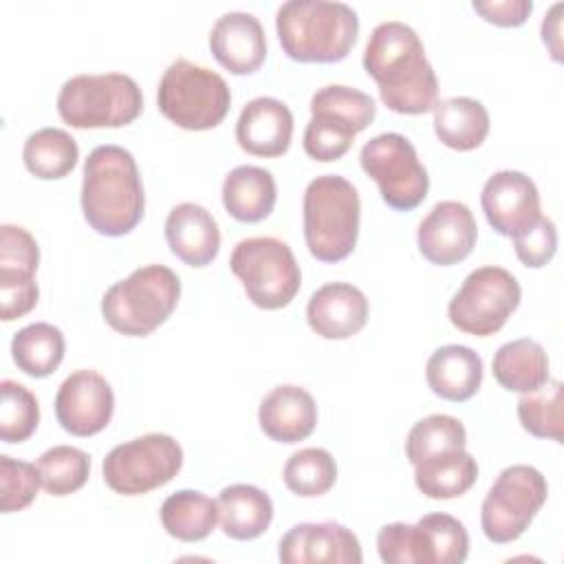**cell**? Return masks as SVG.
Wrapping results in <instances>:
<instances>
[{"mask_svg": "<svg viewBox=\"0 0 564 564\" xmlns=\"http://www.w3.org/2000/svg\"><path fill=\"white\" fill-rule=\"evenodd\" d=\"M364 68L392 112L423 115L438 99L436 73L419 33L405 22L388 20L372 29L364 48Z\"/></svg>", "mask_w": 564, "mask_h": 564, "instance_id": "cell-1", "label": "cell"}, {"mask_svg": "<svg viewBox=\"0 0 564 564\" xmlns=\"http://www.w3.org/2000/svg\"><path fill=\"white\" fill-rule=\"evenodd\" d=\"M145 194L134 156L121 145H97L84 161L82 212L101 236L130 234L143 218Z\"/></svg>", "mask_w": 564, "mask_h": 564, "instance_id": "cell-2", "label": "cell"}, {"mask_svg": "<svg viewBox=\"0 0 564 564\" xmlns=\"http://www.w3.org/2000/svg\"><path fill=\"white\" fill-rule=\"evenodd\" d=\"M275 31L291 59L333 64L355 46L359 18L346 2L286 0L275 13Z\"/></svg>", "mask_w": 564, "mask_h": 564, "instance_id": "cell-3", "label": "cell"}, {"mask_svg": "<svg viewBox=\"0 0 564 564\" xmlns=\"http://www.w3.org/2000/svg\"><path fill=\"white\" fill-rule=\"evenodd\" d=\"M359 194L355 185L339 174H322L304 189L302 218L304 240L319 262H339L348 258L359 236Z\"/></svg>", "mask_w": 564, "mask_h": 564, "instance_id": "cell-4", "label": "cell"}, {"mask_svg": "<svg viewBox=\"0 0 564 564\" xmlns=\"http://www.w3.org/2000/svg\"><path fill=\"white\" fill-rule=\"evenodd\" d=\"M178 297V275L165 264H145L106 289L101 313L112 330L145 337L174 313Z\"/></svg>", "mask_w": 564, "mask_h": 564, "instance_id": "cell-5", "label": "cell"}, {"mask_svg": "<svg viewBox=\"0 0 564 564\" xmlns=\"http://www.w3.org/2000/svg\"><path fill=\"white\" fill-rule=\"evenodd\" d=\"M141 110V88L123 73L75 75L62 84L57 95V112L62 121L79 130L121 128L132 123Z\"/></svg>", "mask_w": 564, "mask_h": 564, "instance_id": "cell-6", "label": "cell"}, {"mask_svg": "<svg viewBox=\"0 0 564 564\" xmlns=\"http://www.w3.org/2000/svg\"><path fill=\"white\" fill-rule=\"evenodd\" d=\"M156 104L161 115L178 128L209 130L227 117L231 93L216 70L178 57L163 70Z\"/></svg>", "mask_w": 564, "mask_h": 564, "instance_id": "cell-7", "label": "cell"}, {"mask_svg": "<svg viewBox=\"0 0 564 564\" xmlns=\"http://www.w3.org/2000/svg\"><path fill=\"white\" fill-rule=\"evenodd\" d=\"M377 115V104L364 90L330 84L311 97V121L304 130V152L322 163L341 159L355 134L366 130Z\"/></svg>", "mask_w": 564, "mask_h": 564, "instance_id": "cell-8", "label": "cell"}, {"mask_svg": "<svg viewBox=\"0 0 564 564\" xmlns=\"http://www.w3.org/2000/svg\"><path fill=\"white\" fill-rule=\"evenodd\" d=\"M229 269L242 282L247 297L264 311L291 304L302 284V271L291 247L273 236L240 240L229 256Z\"/></svg>", "mask_w": 564, "mask_h": 564, "instance_id": "cell-9", "label": "cell"}, {"mask_svg": "<svg viewBox=\"0 0 564 564\" xmlns=\"http://www.w3.org/2000/svg\"><path fill=\"white\" fill-rule=\"evenodd\" d=\"M183 467V447L176 438L150 432L115 445L104 463L106 485L121 496H141L170 482Z\"/></svg>", "mask_w": 564, "mask_h": 564, "instance_id": "cell-10", "label": "cell"}, {"mask_svg": "<svg viewBox=\"0 0 564 564\" xmlns=\"http://www.w3.org/2000/svg\"><path fill=\"white\" fill-rule=\"evenodd\" d=\"M549 485L531 465L505 467L480 507V527L494 544L518 540L546 502Z\"/></svg>", "mask_w": 564, "mask_h": 564, "instance_id": "cell-11", "label": "cell"}, {"mask_svg": "<svg viewBox=\"0 0 564 564\" xmlns=\"http://www.w3.org/2000/svg\"><path fill=\"white\" fill-rule=\"evenodd\" d=\"M522 289L513 273L502 267L474 269L454 293L447 306L449 322L476 337H489L498 333L509 315L518 308Z\"/></svg>", "mask_w": 564, "mask_h": 564, "instance_id": "cell-12", "label": "cell"}, {"mask_svg": "<svg viewBox=\"0 0 564 564\" xmlns=\"http://www.w3.org/2000/svg\"><path fill=\"white\" fill-rule=\"evenodd\" d=\"M361 170L375 178L383 203L397 212L419 207L430 189V176L410 139L399 132L372 137L359 152Z\"/></svg>", "mask_w": 564, "mask_h": 564, "instance_id": "cell-13", "label": "cell"}, {"mask_svg": "<svg viewBox=\"0 0 564 564\" xmlns=\"http://www.w3.org/2000/svg\"><path fill=\"white\" fill-rule=\"evenodd\" d=\"M115 412L110 383L97 370H75L57 388L55 416L73 436H93L101 432Z\"/></svg>", "mask_w": 564, "mask_h": 564, "instance_id": "cell-14", "label": "cell"}, {"mask_svg": "<svg viewBox=\"0 0 564 564\" xmlns=\"http://www.w3.org/2000/svg\"><path fill=\"white\" fill-rule=\"evenodd\" d=\"M480 205L494 231L507 238L520 236L542 216L535 183L518 170L491 174L482 185Z\"/></svg>", "mask_w": 564, "mask_h": 564, "instance_id": "cell-15", "label": "cell"}, {"mask_svg": "<svg viewBox=\"0 0 564 564\" xmlns=\"http://www.w3.org/2000/svg\"><path fill=\"white\" fill-rule=\"evenodd\" d=\"M476 238V218L460 200L436 203L416 229L421 256L438 267H449L465 260L471 253Z\"/></svg>", "mask_w": 564, "mask_h": 564, "instance_id": "cell-16", "label": "cell"}, {"mask_svg": "<svg viewBox=\"0 0 564 564\" xmlns=\"http://www.w3.org/2000/svg\"><path fill=\"white\" fill-rule=\"evenodd\" d=\"M284 564H361L364 553L357 535L339 522H300L291 527L278 549Z\"/></svg>", "mask_w": 564, "mask_h": 564, "instance_id": "cell-17", "label": "cell"}, {"mask_svg": "<svg viewBox=\"0 0 564 564\" xmlns=\"http://www.w3.org/2000/svg\"><path fill=\"white\" fill-rule=\"evenodd\" d=\"M209 48L216 62L229 73L251 75L267 57L264 29L253 13H223L209 31Z\"/></svg>", "mask_w": 564, "mask_h": 564, "instance_id": "cell-18", "label": "cell"}, {"mask_svg": "<svg viewBox=\"0 0 564 564\" xmlns=\"http://www.w3.org/2000/svg\"><path fill=\"white\" fill-rule=\"evenodd\" d=\"M306 322L324 339H348L366 326L368 300L355 284L328 282L311 295Z\"/></svg>", "mask_w": 564, "mask_h": 564, "instance_id": "cell-19", "label": "cell"}, {"mask_svg": "<svg viewBox=\"0 0 564 564\" xmlns=\"http://www.w3.org/2000/svg\"><path fill=\"white\" fill-rule=\"evenodd\" d=\"M293 137V112L275 97H256L245 104L236 121L238 145L253 156H282Z\"/></svg>", "mask_w": 564, "mask_h": 564, "instance_id": "cell-20", "label": "cell"}, {"mask_svg": "<svg viewBox=\"0 0 564 564\" xmlns=\"http://www.w3.org/2000/svg\"><path fill=\"white\" fill-rule=\"evenodd\" d=\"M260 430L278 443H300L315 430L317 405L308 390L284 383L275 386L258 408Z\"/></svg>", "mask_w": 564, "mask_h": 564, "instance_id": "cell-21", "label": "cell"}, {"mask_svg": "<svg viewBox=\"0 0 564 564\" xmlns=\"http://www.w3.org/2000/svg\"><path fill=\"white\" fill-rule=\"evenodd\" d=\"M170 251L189 267H207L220 249V229L212 212L196 203H181L165 218Z\"/></svg>", "mask_w": 564, "mask_h": 564, "instance_id": "cell-22", "label": "cell"}, {"mask_svg": "<svg viewBox=\"0 0 564 564\" xmlns=\"http://www.w3.org/2000/svg\"><path fill=\"white\" fill-rule=\"evenodd\" d=\"M430 390L445 401H467L482 383V359L476 350L463 344L436 348L425 364Z\"/></svg>", "mask_w": 564, "mask_h": 564, "instance_id": "cell-23", "label": "cell"}, {"mask_svg": "<svg viewBox=\"0 0 564 564\" xmlns=\"http://www.w3.org/2000/svg\"><path fill=\"white\" fill-rule=\"evenodd\" d=\"M223 205L240 223L264 220L278 198V185L269 170L258 165H238L223 181Z\"/></svg>", "mask_w": 564, "mask_h": 564, "instance_id": "cell-24", "label": "cell"}, {"mask_svg": "<svg viewBox=\"0 0 564 564\" xmlns=\"http://www.w3.org/2000/svg\"><path fill=\"white\" fill-rule=\"evenodd\" d=\"M220 529L231 540H256L273 520V502L256 485L236 482L218 494Z\"/></svg>", "mask_w": 564, "mask_h": 564, "instance_id": "cell-25", "label": "cell"}, {"mask_svg": "<svg viewBox=\"0 0 564 564\" xmlns=\"http://www.w3.org/2000/svg\"><path fill=\"white\" fill-rule=\"evenodd\" d=\"M478 478V463L467 449L432 454L414 465L416 489L432 500H449L467 494Z\"/></svg>", "mask_w": 564, "mask_h": 564, "instance_id": "cell-26", "label": "cell"}, {"mask_svg": "<svg viewBox=\"0 0 564 564\" xmlns=\"http://www.w3.org/2000/svg\"><path fill=\"white\" fill-rule=\"evenodd\" d=\"M494 379L509 392H533L549 381V357L535 339L520 337L502 344L491 359Z\"/></svg>", "mask_w": 564, "mask_h": 564, "instance_id": "cell-27", "label": "cell"}, {"mask_svg": "<svg viewBox=\"0 0 564 564\" xmlns=\"http://www.w3.org/2000/svg\"><path fill=\"white\" fill-rule=\"evenodd\" d=\"M434 132L452 150L478 148L489 134V112L471 97H449L434 104Z\"/></svg>", "mask_w": 564, "mask_h": 564, "instance_id": "cell-28", "label": "cell"}, {"mask_svg": "<svg viewBox=\"0 0 564 564\" xmlns=\"http://www.w3.org/2000/svg\"><path fill=\"white\" fill-rule=\"evenodd\" d=\"M159 516L167 535L181 542H200L218 522V505L203 491L181 489L163 500Z\"/></svg>", "mask_w": 564, "mask_h": 564, "instance_id": "cell-29", "label": "cell"}, {"mask_svg": "<svg viewBox=\"0 0 564 564\" xmlns=\"http://www.w3.org/2000/svg\"><path fill=\"white\" fill-rule=\"evenodd\" d=\"M64 333L48 322L29 324L20 328L11 339L13 364L18 366V370L35 379L55 372L64 359Z\"/></svg>", "mask_w": 564, "mask_h": 564, "instance_id": "cell-30", "label": "cell"}, {"mask_svg": "<svg viewBox=\"0 0 564 564\" xmlns=\"http://www.w3.org/2000/svg\"><path fill=\"white\" fill-rule=\"evenodd\" d=\"M26 170L44 181L64 178L79 159L77 141L62 128H40L31 132L22 148Z\"/></svg>", "mask_w": 564, "mask_h": 564, "instance_id": "cell-31", "label": "cell"}, {"mask_svg": "<svg viewBox=\"0 0 564 564\" xmlns=\"http://www.w3.org/2000/svg\"><path fill=\"white\" fill-rule=\"evenodd\" d=\"M518 419L522 427L538 436L562 443L564 425V386L560 379H553L546 388L524 392L518 399Z\"/></svg>", "mask_w": 564, "mask_h": 564, "instance_id": "cell-32", "label": "cell"}, {"mask_svg": "<svg viewBox=\"0 0 564 564\" xmlns=\"http://www.w3.org/2000/svg\"><path fill=\"white\" fill-rule=\"evenodd\" d=\"M284 485L302 498H315L330 491L337 480V465L328 449L304 447L289 456L284 471Z\"/></svg>", "mask_w": 564, "mask_h": 564, "instance_id": "cell-33", "label": "cell"}, {"mask_svg": "<svg viewBox=\"0 0 564 564\" xmlns=\"http://www.w3.org/2000/svg\"><path fill=\"white\" fill-rule=\"evenodd\" d=\"M35 467L46 494L68 496L86 485L90 474V456L73 445H55L37 458Z\"/></svg>", "mask_w": 564, "mask_h": 564, "instance_id": "cell-34", "label": "cell"}, {"mask_svg": "<svg viewBox=\"0 0 564 564\" xmlns=\"http://www.w3.org/2000/svg\"><path fill=\"white\" fill-rule=\"evenodd\" d=\"M467 432L465 425L449 414H430L416 421L405 436V456L412 465L419 460L447 452V449H465Z\"/></svg>", "mask_w": 564, "mask_h": 564, "instance_id": "cell-35", "label": "cell"}, {"mask_svg": "<svg viewBox=\"0 0 564 564\" xmlns=\"http://www.w3.org/2000/svg\"><path fill=\"white\" fill-rule=\"evenodd\" d=\"M2 405H0V436L4 443H22L31 438L40 423V403L35 394L13 381L2 379L0 383Z\"/></svg>", "mask_w": 564, "mask_h": 564, "instance_id": "cell-36", "label": "cell"}, {"mask_svg": "<svg viewBox=\"0 0 564 564\" xmlns=\"http://www.w3.org/2000/svg\"><path fill=\"white\" fill-rule=\"evenodd\" d=\"M377 551L386 564H434L432 544L421 522H390L377 533Z\"/></svg>", "mask_w": 564, "mask_h": 564, "instance_id": "cell-37", "label": "cell"}, {"mask_svg": "<svg viewBox=\"0 0 564 564\" xmlns=\"http://www.w3.org/2000/svg\"><path fill=\"white\" fill-rule=\"evenodd\" d=\"M40 471L35 465L26 460L11 458L7 454L0 456V509L2 513H13L26 509L40 487Z\"/></svg>", "mask_w": 564, "mask_h": 564, "instance_id": "cell-38", "label": "cell"}, {"mask_svg": "<svg viewBox=\"0 0 564 564\" xmlns=\"http://www.w3.org/2000/svg\"><path fill=\"white\" fill-rule=\"evenodd\" d=\"M427 531L434 564H460L469 553V535L460 520L449 513H427L419 520Z\"/></svg>", "mask_w": 564, "mask_h": 564, "instance_id": "cell-39", "label": "cell"}, {"mask_svg": "<svg viewBox=\"0 0 564 564\" xmlns=\"http://www.w3.org/2000/svg\"><path fill=\"white\" fill-rule=\"evenodd\" d=\"M40 264V247L29 229L20 225L0 227V271L33 273Z\"/></svg>", "mask_w": 564, "mask_h": 564, "instance_id": "cell-40", "label": "cell"}, {"mask_svg": "<svg viewBox=\"0 0 564 564\" xmlns=\"http://www.w3.org/2000/svg\"><path fill=\"white\" fill-rule=\"evenodd\" d=\"M40 289L33 273L0 271V315L4 322H13L35 308Z\"/></svg>", "mask_w": 564, "mask_h": 564, "instance_id": "cell-41", "label": "cell"}, {"mask_svg": "<svg viewBox=\"0 0 564 564\" xmlns=\"http://www.w3.org/2000/svg\"><path fill=\"white\" fill-rule=\"evenodd\" d=\"M513 249L524 267H544L557 249V229L549 216H540L527 231L513 238Z\"/></svg>", "mask_w": 564, "mask_h": 564, "instance_id": "cell-42", "label": "cell"}, {"mask_svg": "<svg viewBox=\"0 0 564 564\" xmlns=\"http://www.w3.org/2000/svg\"><path fill=\"white\" fill-rule=\"evenodd\" d=\"M476 13H480L487 22L498 26H520L527 22L533 11L531 0H487L471 4Z\"/></svg>", "mask_w": 564, "mask_h": 564, "instance_id": "cell-43", "label": "cell"}, {"mask_svg": "<svg viewBox=\"0 0 564 564\" xmlns=\"http://www.w3.org/2000/svg\"><path fill=\"white\" fill-rule=\"evenodd\" d=\"M562 7H564L562 2H555L542 20V42L549 46L551 57L555 62L562 59V18H560Z\"/></svg>", "mask_w": 564, "mask_h": 564, "instance_id": "cell-44", "label": "cell"}]
</instances>
